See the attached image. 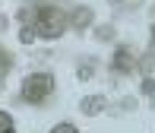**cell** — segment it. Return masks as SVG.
<instances>
[{"label": "cell", "mask_w": 155, "mask_h": 133, "mask_svg": "<svg viewBox=\"0 0 155 133\" xmlns=\"http://www.w3.org/2000/svg\"><path fill=\"white\" fill-rule=\"evenodd\" d=\"M32 25H35V35L45 38V41L60 38V35L70 29L67 13L57 10V6H38V10H35V22H32Z\"/></svg>", "instance_id": "1"}, {"label": "cell", "mask_w": 155, "mask_h": 133, "mask_svg": "<svg viewBox=\"0 0 155 133\" xmlns=\"http://www.w3.org/2000/svg\"><path fill=\"white\" fill-rule=\"evenodd\" d=\"M51 92H54V76L51 73H29L22 79V89H19L22 101H29V105H41Z\"/></svg>", "instance_id": "2"}, {"label": "cell", "mask_w": 155, "mask_h": 133, "mask_svg": "<svg viewBox=\"0 0 155 133\" xmlns=\"http://www.w3.org/2000/svg\"><path fill=\"white\" fill-rule=\"evenodd\" d=\"M111 67H114V73H130L136 67V48L133 45H117L114 57H111Z\"/></svg>", "instance_id": "3"}, {"label": "cell", "mask_w": 155, "mask_h": 133, "mask_svg": "<svg viewBox=\"0 0 155 133\" xmlns=\"http://www.w3.org/2000/svg\"><path fill=\"white\" fill-rule=\"evenodd\" d=\"M67 22L73 25V29H89V25L95 22V13L89 10V6H76V10L67 16Z\"/></svg>", "instance_id": "4"}, {"label": "cell", "mask_w": 155, "mask_h": 133, "mask_svg": "<svg viewBox=\"0 0 155 133\" xmlns=\"http://www.w3.org/2000/svg\"><path fill=\"white\" fill-rule=\"evenodd\" d=\"M79 111L86 117H98L104 111V98H101V95H86V98L79 101Z\"/></svg>", "instance_id": "5"}, {"label": "cell", "mask_w": 155, "mask_h": 133, "mask_svg": "<svg viewBox=\"0 0 155 133\" xmlns=\"http://www.w3.org/2000/svg\"><path fill=\"white\" fill-rule=\"evenodd\" d=\"M136 67H139V73H143V76H152V70H155V54H152V51L143 54V57L136 60Z\"/></svg>", "instance_id": "6"}, {"label": "cell", "mask_w": 155, "mask_h": 133, "mask_svg": "<svg viewBox=\"0 0 155 133\" xmlns=\"http://www.w3.org/2000/svg\"><path fill=\"white\" fill-rule=\"evenodd\" d=\"M114 25H98V29H95V38L98 41H114Z\"/></svg>", "instance_id": "7"}, {"label": "cell", "mask_w": 155, "mask_h": 133, "mask_svg": "<svg viewBox=\"0 0 155 133\" xmlns=\"http://www.w3.org/2000/svg\"><path fill=\"white\" fill-rule=\"evenodd\" d=\"M10 67H13V57H10V51H3V48H0V79H3V76L10 73Z\"/></svg>", "instance_id": "8"}, {"label": "cell", "mask_w": 155, "mask_h": 133, "mask_svg": "<svg viewBox=\"0 0 155 133\" xmlns=\"http://www.w3.org/2000/svg\"><path fill=\"white\" fill-rule=\"evenodd\" d=\"M0 133H16V124H13V117L6 111H0Z\"/></svg>", "instance_id": "9"}, {"label": "cell", "mask_w": 155, "mask_h": 133, "mask_svg": "<svg viewBox=\"0 0 155 133\" xmlns=\"http://www.w3.org/2000/svg\"><path fill=\"white\" fill-rule=\"evenodd\" d=\"M35 38H38V35H35V25H22V29H19V41H22V45H32Z\"/></svg>", "instance_id": "10"}, {"label": "cell", "mask_w": 155, "mask_h": 133, "mask_svg": "<svg viewBox=\"0 0 155 133\" xmlns=\"http://www.w3.org/2000/svg\"><path fill=\"white\" fill-rule=\"evenodd\" d=\"M76 76H79V82H89V79L95 76V67H92V64H82L79 70H76Z\"/></svg>", "instance_id": "11"}, {"label": "cell", "mask_w": 155, "mask_h": 133, "mask_svg": "<svg viewBox=\"0 0 155 133\" xmlns=\"http://www.w3.org/2000/svg\"><path fill=\"white\" fill-rule=\"evenodd\" d=\"M139 92L149 95V98L155 95V79H152V76H143V82H139Z\"/></svg>", "instance_id": "12"}, {"label": "cell", "mask_w": 155, "mask_h": 133, "mask_svg": "<svg viewBox=\"0 0 155 133\" xmlns=\"http://www.w3.org/2000/svg\"><path fill=\"white\" fill-rule=\"evenodd\" d=\"M51 133H79V130H76L73 124H57V127H54Z\"/></svg>", "instance_id": "13"}, {"label": "cell", "mask_w": 155, "mask_h": 133, "mask_svg": "<svg viewBox=\"0 0 155 133\" xmlns=\"http://www.w3.org/2000/svg\"><path fill=\"white\" fill-rule=\"evenodd\" d=\"M120 105H124V111H133V108H136V98H130V95H127Z\"/></svg>", "instance_id": "14"}, {"label": "cell", "mask_w": 155, "mask_h": 133, "mask_svg": "<svg viewBox=\"0 0 155 133\" xmlns=\"http://www.w3.org/2000/svg\"><path fill=\"white\" fill-rule=\"evenodd\" d=\"M146 0H124V6H130V10H136V6H143Z\"/></svg>", "instance_id": "15"}, {"label": "cell", "mask_w": 155, "mask_h": 133, "mask_svg": "<svg viewBox=\"0 0 155 133\" xmlns=\"http://www.w3.org/2000/svg\"><path fill=\"white\" fill-rule=\"evenodd\" d=\"M0 32H6V16L0 13Z\"/></svg>", "instance_id": "16"}, {"label": "cell", "mask_w": 155, "mask_h": 133, "mask_svg": "<svg viewBox=\"0 0 155 133\" xmlns=\"http://www.w3.org/2000/svg\"><path fill=\"white\" fill-rule=\"evenodd\" d=\"M152 45H155V25H152Z\"/></svg>", "instance_id": "17"}, {"label": "cell", "mask_w": 155, "mask_h": 133, "mask_svg": "<svg viewBox=\"0 0 155 133\" xmlns=\"http://www.w3.org/2000/svg\"><path fill=\"white\" fill-rule=\"evenodd\" d=\"M0 89H3V82H0Z\"/></svg>", "instance_id": "18"}]
</instances>
